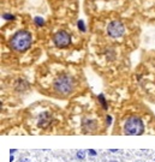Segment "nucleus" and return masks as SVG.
<instances>
[{"label": "nucleus", "instance_id": "nucleus-1", "mask_svg": "<svg viewBox=\"0 0 155 162\" xmlns=\"http://www.w3.org/2000/svg\"><path fill=\"white\" fill-rule=\"evenodd\" d=\"M31 42H33L31 34L27 30H19L18 33H16L14 36H12L10 45L15 51L24 52L31 46Z\"/></svg>", "mask_w": 155, "mask_h": 162}, {"label": "nucleus", "instance_id": "nucleus-2", "mask_svg": "<svg viewBox=\"0 0 155 162\" xmlns=\"http://www.w3.org/2000/svg\"><path fill=\"white\" fill-rule=\"evenodd\" d=\"M75 86L73 78L68 74H61L54 82V90L60 95H69L72 93Z\"/></svg>", "mask_w": 155, "mask_h": 162}, {"label": "nucleus", "instance_id": "nucleus-3", "mask_svg": "<svg viewBox=\"0 0 155 162\" xmlns=\"http://www.w3.org/2000/svg\"><path fill=\"white\" fill-rule=\"evenodd\" d=\"M124 132L130 136H137L144 132V126L142 120L137 117H130L124 125Z\"/></svg>", "mask_w": 155, "mask_h": 162}, {"label": "nucleus", "instance_id": "nucleus-4", "mask_svg": "<svg viewBox=\"0 0 155 162\" xmlns=\"http://www.w3.org/2000/svg\"><path fill=\"white\" fill-rule=\"evenodd\" d=\"M53 42L58 48H65L71 43V36L66 31L60 30L53 36Z\"/></svg>", "mask_w": 155, "mask_h": 162}, {"label": "nucleus", "instance_id": "nucleus-5", "mask_svg": "<svg viewBox=\"0 0 155 162\" xmlns=\"http://www.w3.org/2000/svg\"><path fill=\"white\" fill-rule=\"evenodd\" d=\"M107 33L111 37H120L124 34V25L120 21H113L108 24Z\"/></svg>", "mask_w": 155, "mask_h": 162}, {"label": "nucleus", "instance_id": "nucleus-6", "mask_svg": "<svg viewBox=\"0 0 155 162\" xmlns=\"http://www.w3.org/2000/svg\"><path fill=\"white\" fill-rule=\"evenodd\" d=\"M48 122H49V115H48V113H43L42 115H40V122H38V125L42 126V127H46Z\"/></svg>", "mask_w": 155, "mask_h": 162}, {"label": "nucleus", "instance_id": "nucleus-7", "mask_svg": "<svg viewBox=\"0 0 155 162\" xmlns=\"http://www.w3.org/2000/svg\"><path fill=\"white\" fill-rule=\"evenodd\" d=\"M34 22H35V24H36L37 27H42V25H45V21H43V18H41V17H35Z\"/></svg>", "mask_w": 155, "mask_h": 162}, {"label": "nucleus", "instance_id": "nucleus-8", "mask_svg": "<svg viewBox=\"0 0 155 162\" xmlns=\"http://www.w3.org/2000/svg\"><path fill=\"white\" fill-rule=\"evenodd\" d=\"M77 25H78V29L81 31H85V25H84V22L83 21H78V23H77Z\"/></svg>", "mask_w": 155, "mask_h": 162}, {"label": "nucleus", "instance_id": "nucleus-9", "mask_svg": "<svg viewBox=\"0 0 155 162\" xmlns=\"http://www.w3.org/2000/svg\"><path fill=\"white\" fill-rule=\"evenodd\" d=\"M99 100L101 101L103 108H107V105H106V101H105V97H103V95H99Z\"/></svg>", "mask_w": 155, "mask_h": 162}, {"label": "nucleus", "instance_id": "nucleus-10", "mask_svg": "<svg viewBox=\"0 0 155 162\" xmlns=\"http://www.w3.org/2000/svg\"><path fill=\"white\" fill-rule=\"evenodd\" d=\"M3 17H4L5 19H9V21H11V19H15V16L9 15V13H4V15H3Z\"/></svg>", "mask_w": 155, "mask_h": 162}, {"label": "nucleus", "instance_id": "nucleus-11", "mask_svg": "<svg viewBox=\"0 0 155 162\" xmlns=\"http://www.w3.org/2000/svg\"><path fill=\"white\" fill-rule=\"evenodd\" d=\"M84 156H85L84 151H78V153H77V157L81 158V160H83V158H84Z\"/></svg>", "mask_w": 155, "mask_h": 162}, {"label": "nucleus", "instance_id": "nucleus-12", "mask_svg": "<svg viewBox=\"0 0 155 162\" xmlns=\"http://www.w3.org/2000/svg\"><path fill=\"white\" fill-rule=\"evenodd\" d=\"M89 154H90V155H93V156H95V155H96L95 150H93V149H92V150H89Z\"/></svg>", "mask_w": 155, "mask_h": 162}, {"label": "nucleus", "instance_id": "nucleus-13", "mask_svg": "<svg viewBox=\"0 0 155 162\" xmlns=\"http://www.w3.org/2000/svg\"><path fill=\"white\" fill-rule=\"evenodd\" d=\"M111 121H112V118H111L109 115H107V124H108V125L111 124Z\"/></svg>", "mask_w": 155, "mask_h": 162}, {"label": "nucleus", "instance_id": "nucleus-14", "mask_svg": "<svg viewBox=\"0 0 155 162\" xmlns=\"http://www.w3.org/2000/svg\"><path fill=\"white\" fill-rule=\"evenodd\" d=\"M21 162H30V161H29V160H28V158H24V160H22V161H21Z\"/></svg>", "mask_w": 155, "mask_h": 162}, {"label": "nucleus", "instance_id": "nucleus-15", "mask_svg": "<svg viewBox=\"0 0 155 162\" xmlns=\"http://www.w3.org/2000/svg\"><path fill=\"white\" fill-rule=\"evenodd\" d=\"M112 162H115V161H112Z\"/></svg>", "mask_w": 155, "mask_h": 162}]
</instances>
